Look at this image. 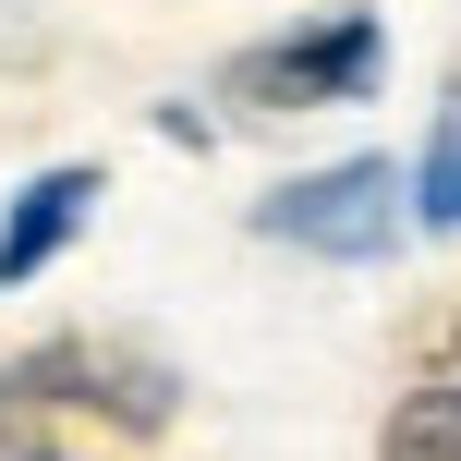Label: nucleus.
Masks as SVG:
<instances>
[{
    "instance_id": "1",
    "label": "nucleus",
    "mask_w": 461,
    "mask_h": 461,
    "mask_svg": "<svg viewBox=\"0 0 461 461\" xmlns=\"http://www.w3.org/2000/svg\"><path fill=\"white\" fill-rule=\"evenodd\" d=\"M255 230H267V243L328 255V267H376V255L401 243V170H389V158L303 170V183H279L267 207H255Z\"/></svg>"
},
{
    "instance_id": "3",
    "label": "nucleus",
    "mask_w": 461,
    "mask_h": 461,
    "mask_svg": "<svg viewBox=\"0 0 461 461\" xmlns=\"http://www.w3.org/2000/svg\"><path fill=\"white\" fill-rule=\"evenodd\" d=\"M86 207H97V170L86 158H73V170H37V183L13 194V219H0V292H24V279L86 230Z\"/></svg>"
},
{
    "instance_id": "4",
    "label": "nucleus",
    "mask_w": 461,
    "mask_h": 461,
    "mask_svg": "<svg viewBox=\"0 0 461 461\" xmlns=\"http://www.w3.org/2000/svg\"><path fill=\"white\" fill-rule=\"evenodd\" d=\"M376 461H461V389H401Z\"/></svg>"
},
{
    "instance_id": "5",
    "label": "nucleus",
    "mask_w": 461,
    "mask_h": 461,
    "mask_svg": "<svg viewBox=\"0 0 461 461\" xmlns=\"http://www.w3.org/2000/svg\"><path fill=\"white\" fill-rule=\"evenodd\" d=\"M413 219H425V230H461V122H438V146H425V170H413Z\"/></svg>"
},
{
    "instance_id": "2",
    "label": "nucleus",
    "mask_w": 461,
    "mask_h": 461,
    "mask_svg": "<svg viewBox=\"0 0 461 461\" xmlns=\"http://www.w3.org/2000/svg\"><path fill=\"white\" fill-rule=\"evenodd\" d=\"M376 73H389V37H376V13H328L316 37L243 49V61H230V97H255V110H328V97H365Z\"/></svg>"
}]
</instances>
